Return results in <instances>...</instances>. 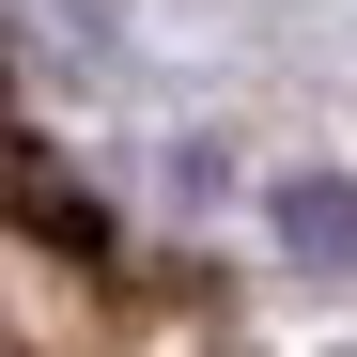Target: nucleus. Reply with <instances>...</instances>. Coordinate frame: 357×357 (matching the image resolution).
<instances>
[{
  "label": "nucleus",
  "mask_w": 357,
  "mask_h": 357,
  "mask_svg": "<svg viewBox=\"0 0 357 357\" xmlns=\"http://www.w3.org/2000/svg\"><path fill=\"white\" fill-rule=\"evenodd\" d=\"M264 218H280V249L311 264V280L357 264V187H342V171H280V202H264Z\"/></svg>",
  "instance_id": "obj_1"
},
{
  "label": "nucleus",
  "mask_w": 357,
  "mask_h": 357,
  "mask_svg": "<svg viewBox=\"0 0 357 357\" xmlns=\"http://www.w3.org/2000/svg\"><path fill=\"white\" fill-rule=\"evenodd\" d=\"M0 93H16V78H0Z\"/></svg>",
  "instance_id": "obj_2"
}]
</instances>
